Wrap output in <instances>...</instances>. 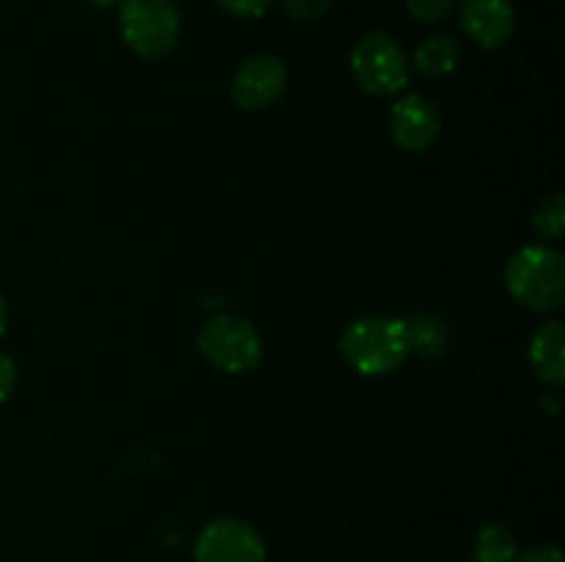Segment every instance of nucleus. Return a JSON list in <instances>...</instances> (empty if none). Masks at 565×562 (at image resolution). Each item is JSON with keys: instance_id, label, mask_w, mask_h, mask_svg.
Listing matches in <instances>:
<instances>
[{"instance_id": "obj_3", "label": "nucleus", "mask_w": 565, "mask_h": 562, "mask_svg": "<svg viewBox=\"0 0 565 562\" xmlns=\"http://www.w3.org/2000/svg\"><path fill=\"white\" fill-rule=\"evenodd\" d=\"M199 350L226 375H246L263 361V336L237 314H213L199 331Z\"/></svg>"}, {"instance_id": "obj_7", "label": "nucleus", "mask_w": 565, "mask_h": 562, "mask_svg": "<svg viewBox=\"0 0 565 562\" xmlns=\"http://www.w3.org/2000/svg\"><path fill=\"white\" fill-rule=\"evenodd\" d=\"M287 86V66L276 55H248L232 77V97L243 110H263L281 97Z\"/></svg>"}, {"instance_id": "obj_5", "label": "nucleus", "mask_w": 565, "mask_h": 562, "mask_svg": "<svg viewBox=\"0 0 565 562\" xmlns=\"http://www.w3.org/2000/svg\"><path fill=\"white\" fill-rule=\"evenodd\" d=\"M351 69L359 86L373 97H392L408 83V55L390 33H364L351 53Z\"/></svg>"}, {"instance_id": "obj_8", "label": "nucleus", "mask_w": 565, "mask_h": 562, "mask_svg": "<svg viewBox=\"0 0 565 562\" xmlns=\"http://www.w3.org/2000/svg\"><path fill=\"white\" fill-rule=\"evenodd\" d=\"M441 130V116L425 94H406L390 110L392 141L406 152H425L434 147Z\"/></svg>"}, {"instance_id": "obj_1", "label": "nucleus", "mask_w": 565, "mask_h": 562, "mask_svg": "<svg viewBox=\"0 0 565 562\" xmlns=\"http://www.w3.org/2000/svg\"><path fill=\"white\" fill-rule=\"evenodd\" d=\"M340 350L359 375L381 378V375L395 372L412 356L406 320L384 317V314L353 320L342 331Z\"/></svg>"}, {"instance_id": "obj_20", "label": "nucleus", "mask_w": 565, "mask_h": 562, "mask_svg": "<svg viewBox=\"0 0 565 562\" xmlns=\"http://www.w3.org/2000/svg\"><path fill=\"white\" fill-rule=\"evenodd\" d=\"M6 325H9V309H6V301H3V295H0V336H3Z\"/></svg>"}, {"instance_id": "obj_12", "label": "nucleus", "mask_w": 565, "mask_h": 562, "mask_svg": "<svg viewBox=\"0 0 565 562\" xmlns=\"http://www.w3.org/2000/svg\"><path fill=\"white\" fill-rule=\"evenodd\" d=\"M458 58H461V50L450 36H428L414 50V66L428 77L450 75L458 66Z\"/></svg>"}, {"instance_id": "obj_10", "label": "nucleus", "mask_w": 565, "mask_h": 562, "mask_svg": "<svg viewBox=\"0 0 565 562\" xmlns=\"http://www.w3.org/2000/svg\"><path fill=\"white\" fill-rule=\"evenodd\" d=\"M530 367L535 378L550 386H561L565 380V328L561 320L539 325L530 339Z\"/></svg>"}, {"instance_id": "obj_6", "label": "nucleus", "mask_w": 565, "mask_h": 562, "mask_svg": "<svg viewBox=\"0 0 565 562\" xmlns=\"http://www.w3.org/2000/svg\"><path fill=\"white\" fill-rule=\"evenodd\" d=\"M196 562H265V543L257 529L241 518H215L199 532Z\"/></svg>"}, {"instance_id": "obj_16", "label": "nucleus", "mask_w": 565, "mask_h": 562, "mask_svg": "<svg viewBox=\"0 0 565 562\" xmlns=\"http://www.w3.org/2000/svg\"><path fill=\"white\" fill-rule=\"evenodd\" d=\"M334 6V0H285V9L292 20H318Z\"/></svg>"}, {"instance_id": "obj_4", "label": "nucleus", "mask_w": 565, "mask_h": 562, "mask_svg": "<svg viewBox=\"0 0 565 562\" xmlns=\"http://www.w3.org/2000/svg\"><path fill=\"white\" fill-rule=\"evenodd\" d=\"M119 31L132 53L158 61L169 55L180 39V14L171 0H121Z\"/></svg>"}, {"instance_id": "obj_13", "label": "nucleus", "mask_w": 565, "mask_h": 562, "mask_svg": "<svg viewBox=\"0 0 565 562\" xmlns=\"http://www.w3.org/2000/svg\"><path fill=\"white\" fill-rule=\"evenodd\" d=\"M516 538L502 523H489L475 540V560L478 562H513L516 560Z\"/></svg>"}, {"instance_id": "obj_18", "label": "nucleus", "mask_w": 565, "mask_h": 562, "mask_svg": "<svg viewBox=\"0 0 565 562\" xmlns=\"http://www.w3.org/2000/svg\"><path fill=\"white\" fill-rule=\"evenodd\" d=\"M14 386H17V367L9 356L0 353V402L9 400L14 395Z\"/></svg>"}, {"instance_id": "obj_14", "label": "nucleus", "mask_w": 565, "mask_h": 562, "mask_svg": "<svg viewBox=\"0 0 565 562\" xmlns=\"http://www.w3.org/2000/svg\"><path fill=\"white\" fill-rule=\"evenodd\" d=\"M533 226L541 240H561L565 231V202L561 193L550 196L535 209Z\"/></svg>"}, {"instance_id": "obj_21", "label": "nucleus", "mask_w": 565, "mask_h": 562, "mask_svg": "<svg viewBox=\"0 0 565 562\" xmlns=\"http://www.w3.org/2000/svg\"><path fill=\"white\" fill-rule=\"evenodd\" d=\"M88 3H92L94 9H114V6H119L121 0H88Z\"/></svg>"}, {"instance_id": "obj_9", "label": "nucleus", "mask_w": 565, "mask_h": 562, "mask_svg": "<svg viewBox=\"0 0 565 562\" xmlns=\"http://www.w3.org/2000/svg\"><path fill=\"white\" fill-rule=\"evenodd\" d=\"M458 20L463 33L486 50L502 47L516 31V11L511 0H461Z\"/></svg>"}, {"instance_id": "obj_2", "label": "nucleus", "mask_w": 565, "mask_h": 562, "mask_svg": "<svg viewBox=\"0 0 565 562\" xmlns=\"http://www.w3.org/2000/svg\"><path fill=\"white\" fill-rule=\"evenodd\" d=\"M511 298L533 312H557L565 303V259L546 242L522 246L505 268Z\"/></svg>"}, {"instance_id": "obj_19", "label": "nucleus", "mask_w": 565, "mask_h": 562, "mask_svg": "<svg viewBox=\"0 0 565 562\" xmlns=\"http://www.w3.org/2000/svg\"><path fill=\"white\" fill-rule=\"evenodd\" d=\"M513 562H565V560L561 549H555V545H535V549H527Z\"/></svg>"}, {"instance_id": "obj_11", "label": "nucleus", "mask_w": 565, "mask_h": 562, "mask_svg": "<svg viewBox=\"0 0 565 562\" xmlns=\"http://www.w3.org/2000/svg\"><path fill=\"white\" fill-rule=\"evenodd\" d=\"M406 331L412 353L423 358H439L450 345V328L439 314H414L412 320H406Z\"/></svg>"}, {"instance_id": "obj_15", "label": "nucleus", "mask_w": 565, "mask_h": 562, "mask_svg": "<svg viewBox=\"0 0 565 562\" xmlns=\"http://www.w3.org/2000/svg\"><path fill=\"white\" fill-rule=\"evenodd\" d=\"M456 9V0H408V11L414 20L425 22V25H439Z\"/></svg>"}, {"instance_id": "obj_17", "label": "nucleus", "mask_w": 565, "mask_h": 562, "mask_svg": "<svg viewBox=\"0 0 565 562\" xmlns=\"http://www.w3.org/2000/svg\"><path fill=\"white\" fill-rule=\"evenodd\" d=\"M215 3L235 17H263L270 0H215Z\"/></svg>"}]
</instances>
